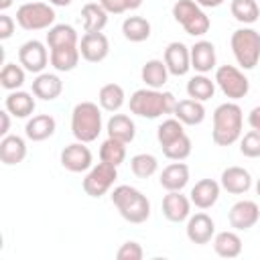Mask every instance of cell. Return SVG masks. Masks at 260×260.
<instances>
[{
  "label": "cell",
  "mask_w": 260,
  "mask_h": 260,
  "mask_svg": "<svg viewBox=\"0 0 260 260\" xmlns=\"http://www.w3.org/2000/svg\"><path fill=\"white\" fill-rule=\"evenodd\" d=\"M230 10L232 16L242 24H254L260 18V8L256 0H232Z\"/></svg>",
  "instance_id": "e575fe53"
},
{
  "label": "cell",
  "mask_w": 260,
  "mask_h": 260,
  "mask_svg": "<svg viewBox=\"0 0 260 260\" xmlns=\"http://www.w3.org/2000/svg\"><path fill=\"white\" fill-rule=\"evenodd\" d=\"M79 53L87 63H102L110 55V41L104 32H85L79 41Z\"/></svg>",
  "instance_id": "5bb4252c"
},
{
  "label": "cell",
  "mask_w": 260,
  "mask_h": 260,
  "mask_svg": "<svg viewBox=\"0 0 260 260\" xmlns=\"http://www.w3.org/2000/svg\"><path fill=\"white\" fill-rule=\"evenodd\" d=\"M49 4H53V6H69L71 0H49Z\"/></svg>",
  "instance_id": "681fc988"
},
{
  "label": "cell",
  "mask_w": 260,
  "mask_h": 260,
  "mask_svg": "<svg viewBox=\"0 0 260 260\" xmlns=\"http://www.w3.org/2000/svg\"><path fill=\"white\" fill-rule=\"evenodd\" d=\"M256 195H258V197H260V179H258V181H256Z\"/></svg>",
  "instance_id": "816d5d0a"
},
{
  "label": "cell",
  "mask_w": 260,
  "mask_h": 260,
  "mask_svg": "<svg viewBox=\"0 0 260 260\" xmlns=\"http://www.w3.org/2000/svg\"><path fill=\"white\" fill-rule=\"evenodd\" d=\"M116 179H118V167L100 160L98 165H93L87 171V175L83 177L81 187H83L85 195H89V197H102V195H106L112 189V185H114Z\"/></svg>",
  "instance_id": "9c48e42d"
},
{
  "label": "cell",
  "mask_w": 260,
  "mask_h": 260,
  "mask_svg": "<svg viewBox=\"0 0 260 260\" xmlns=\"http://www.w3.org/2000/svg\"><path fill=\"white\" fill-rule=\"evenodd\" d=\"M230 47L242 69H254L258 65L260 61V32L258 30L250 26H242L234 30L230 39Z\"/></svg>",
  "instance_id": "5b68a950"
},
{
  "label": "cell",
  "mask_w": 260,
  "mask_h": 260,
  "mask_svg": "<svg viewBox=\"0 0 260 260\" xmlns=\"http://www.w3.org/2000/svg\"><path fill=\"white\" fill-rule=\"evenodd\" d=\"M35 93L22 91V89H14L6 95L4 100V108L14 116V118H28L35 112Z\"/></svg>",
  "instance_id": "484cf974"
},
{
  "label": "cell",
  "mask_w": 260,
  "mask_h": 260,
  "mask_svg": "<svg viewBox=\"0 0 260 260\" xmlns=\"http://www.w3.org/2000/svg\"><path fill=\"white\" fill-rule=\"evenodd\" d=\"M244 112L236 102H223L213 112L211 140L217 146H232L242 138Z\"/></svg>",
  "instance_id": "6da1fadb"
},
{
  "label": "cell",
  "mask_w": 260,
  "mask_h": 260,
  "mask_svg": "<svg viewBox=\"0 0 260 260\" xmlns=\"http://www.w3.org/2000/svg\"><path fill=\"white\" fill-rule=\"evenodd\" d=\"M201 8H217L223 4V0H195Z\"/></svg>",
  "instance_id": "7dc6e473"
},
{
  "label": "cell",
  "mask_w": 260,
  "mask_h": 260,
  "mask_svg": "<svg viewBox=\"0 0 260 260\" xmlns=\"http://www.w3.org/2000/svg\"><path fill=\"white\" fill-rule=\"evenodd\" d=\"M124 102H126V93L124 87L118 83H106L98 91V104L106 112H118L124 106Z\"/></svg>",
  "instance_id": "4dcf8cb0"
},
{
  "label": "cell",
  "mask_w": 260,
  "mask_h": 260,
  "mask_svg": "<svg viewBox=\"0 0 260 260\" xmlns=\"http://www.w3.org/2000/svg\"><path fill=\"white\" fill-rule=\"evenodd\" d=\"M26 158V142L18 134H6L0 140V160L4 165H18Z\"/></svg>",
  "instance_id": "603a6c76"
},
{
  "label": "cell",
  "mask_w": 260,
  "mask_h": 260,
  "mask_svg": "<svg viewBox=\"0 0 260 260\" xmlns=\"http://www.w3.org/2000/svg\"><path fill=\"white\" fill-rule=\"evenodd\" d=\"M248 124L252 130H260V106L252 108L250 114H248Z\"/></svg>",
  "instance_id": "bcb514c9"
},
{
  "label": "cell",
  "mask_w": 260,
  "mask_h": 260,
  "mask_svg": "<svg viewBox=\"0 0 260 260\" xmlns=\"http://www.w3.org/2000/svg\"><path fill=\"white\" fill-rule=\"evenodd\" d=\"M160 148H162V154H165L169 160H185V158L191 154L193 144H191V138H189L187 134H183V136H179V138H175V140L162 144Z\"/></svg>",
  "instance_id": "f35d334b"
},
{
  "label": "cell",
  "mask_w": 260,
  "mask_h": 260,
  "mask_svg": "<svg viewBox=\"0 0 260 260\" xmlns=\"http://www.w3.org/2000/svg\"><path fill=\"white\" fill-rule=\"evenodd\" d=\"M112 203L116 205L118 213L128 223H144L150 217V201L148 197L132 185H118L110 193Z\"/></svg>",
  "instance_id": "3957f363"
},
{
  "label": "cell",
  "mask_w": 260,
  "mask_h": 260,
  "mask_svg": "<svg viewBox=\"0 0 260 260\" xmlns=\"http://www.w3.org/2000/svg\"><path fill=\"white\" fill-rule=\"evenodd\" d=\"M173 116L179 122H183L185 126H199L205 120V106H203V102H197L193 98L179 100Z\"/></svg>",
  "instance_id": "cb8c5ba5"
},
{
  "label": "cell",
  "mask_w": 260,
  "mask_h": 260,
  "mask_svg": "<svg viewBox=\"0 0 260 260\" xmlns=\"http://www.w3.org/2000/svg\"><path fill=\"white\" fill-rule=\"evenodd\" d=\"M219 191H221V185L213 179H201L197 181L193 187H191V193H189V199L195 207L199 209H209L217 203L219 199Z\"/></svg>",
  "instance_id": "ac0fdd59"
},
{
  "label": "cell",
  "mask_w": 260,
  "mask_h": 260,
  "mask_svg": "<svg viewBox=\"0 0 260 260\" xmlns=\"http://www.w3.org/2000/svg\"><path fill=\"white\" fill-rule=\"evenodd\" d=\"M102 132V108L93 102H79L71 112V134L79 142H93Z\"/></svg>",
  "instance_id": "277c9868"
},
{
  "label": "cell",
  "mask_w": 260,
  "mask_h": 260,
  "mask_svg": "<svg viewBox=\"0 0 260 260\" xmlns=\"http://www.w3.org/2000/svg\"><path fill=\"white\" fill-rule=\"evenodd\" d=\"M128 106H130L132 114H136L140 118L154 120V118L173 114L175 106H177V98H175L173 91H160V89H152V87H142V89H136L130 95Z\"/></svg>",
  "instance_id": "7a4b0ae2"
},
{
  "label": "cell",
  "mask_w": 260,
  "mask_h": 260,
  "mask_svg": "<svg viewBox=\"0 0 260 260\" xmlns=\"http://www.w3.org/2000/svg\"><path fill=\"white\" fill-rule=\"evenodd\" d=\"M55 128H57V122L51 114H37L26 120L24 134L32 142H43L55 134Z\"/></svg>",
  "instance_id": "7402d4cb"
},
{
  "label": "cell",
  "mask_w": 260,
  "mask_h": 260,
  "mask_svg": "<svg viewBox=\"0 0 260 260\" xmlns=\"http://www.w3.org/2000/svg\"><path fill=\"white\" fill-rule=\"evenodd\" d=\"M219 185L223 191L232 193V195H242V193H248L250 187H252V175L250 171H246L244 167H228L221 171V177H219Z\"/></svg>",
  "instance_id": "e0dca14e"
},
{
  "label": "cell",
  "mask_w": 260,
  "mask_h": 260,
  "mask_svg": "<svg viewBox=\"0 0 260 260\" xmlns=\"http://www.w3.org/2000/svg\"><path fill=\"white\" fill-rule=\"evenodd\" d=\"M122 35L130 43H142L150 37V22L144 16H128L122 22Z\"/></svg>",
  "instance_id": "836d02e7"
},
{
  "label": "cell",
  "mask_w": 260,
  "mask_h": 260,
  "mask_svg": "<svg viewBox=\"0 0 260 260\" xmlns=\"http://www.w3.org/2000/svg\"><path fill=\"white\" fill-rule=\"evenodd\" d=\"M240 152L248 158L260 156V130H250L240 138Z\"/></svg>",
  "instance_id": "60d3db41"
},
{
  "label": "cell",
  "mask_w": 260,
  "mask_h": 260,
  "mask_svg": "<svg viewBox=\"0 0 260 260\" xmlns=\"http://www.w3.org/2000/svg\"><path fill=\"white\" fill-rule=\"evenodd\" d=\"M191 51V67L197 73H209L211 69H215L217 57H215V47L211 41H197L193 47H189Z\"/></svg>",
  "instance_id": "d6986e66"
},
{
  "label": "cell",
  "mask_w": 260,
  "mask_h": 260,
  "mask_svg": "<svg viewBox=\"0 0 260 260\" xmlns=\"http://www.w3.org/2000/svg\"><path fill=\"white\" fill-rule=\"evenodd\" d=\"M10 112L4 108L2 112H0V136H6L8 134V130H10Z\"/></svg>",
  "instance_id": "f6af8a7d"
},
{
  "label": "cell",
  "mask_w": 260,
  "mask_h": 260,
  "mask_svg": "<svg viewBox=\"0 0 260 260\" xmlns=\"http://www.w3.org/2000/svg\"><path fill=\"white\" fill-rule=\"evenodd\" d=\"M12 6V0H0V10H6Z\"/></svg>",
  "instance_id": "f907efd6"
},
{
  "label": "cell",
  "mask_w": 260,
  "mask_h": 260,
  "mask_svg": "<svg viewBox=\"0 0 260 260\" xmlns=\"http://www.w3.org/2000/svg\"><path fill=\"white\" fill-rule=\"evenodd\" d=\"M158 183L167 191H183L189 183V167L183 160H175L167 165L158 177Z\"/></svg>",
  "instance_id": "ffe728a7"
},
{
  "label": "cell",
  "mask_w": 260,
  "mask_h": 260,
  "mask_svg": "<svg viewBox=\"0 0 260 260\" xmlns=\"http://www.w3.org/2000/svg\"><path fill=\"white\" fill-rule=\"evenodd\" d=\"M100 4L104 6V10L108 14H122L126 12V0H100Z\"/></svg>",
  "instance_id": "ee69618b"
},
{
  "label": "cell",
  "mask_w": 260,
  "mask_h": 260,
  "mask_svg": "<svg viewBox=\"0 0 260 260\" xmlns=\"http://www.w3.org/2000/svg\"><path fill=\"white\" fill-rule=\"evenodd\" d=\"M140 77L146 87L162 89L165 83L169 81V69L162 59H148L140 69Z\"/></svg>",
  "instance_id": "4316f807"
},
{
  "label": "cell",
  "mask_w": 260,
  "mask_h": 260,
  "mask_svg": "<svg viewBox=\"0 0 260 260\" xmlns=\"http://www.w3.org/2000/svg\"><path fill=\"white\" fill-rule=\"evenodd\" d=\"M106 132L110 138H116L124 144H130L136 138V124L126 114H112V118L106 124Z\"/></svg>",
  "instance_id": "d4e9b609"
},
{
  "label": "cell",
  "mask_w": 260,
  "mask_h": 260,
  "mask_svg": "<svg viewBox=\"0 0 260 260\" xmlns=\"http://www.w3.org/2000/svg\"><path fill=\"white\" fill-rule=\"evenodd\" d=\"M173 18L191 37H203L211 26L209 16L203 12V8L195 0H177L173 4Z\"/></svg>",
  "instance_id": "8992f818"
},
{
  "label": "cell",
  "mask_w": 260,
  "mask_h": 260,
  "mask_svg": "<svg viewBox=\"0 0 260 260\" xmlns=\"http://www.w3.org/2000/svg\"><path fill=\"white\" fill-rule=\"evenodd\" d=\"M165 65L169 69L171 75H177V77H183L189 73L191 69V51L185 43L181 41H173L167 45L165 49Z\"/></svg>",
  "instance_id": "4fadbf2b"
},
{
  "label": "cell",
  "mask_w": 260,
  "mask_h": 260,
  "mask_svg": "<svg viewBox=\"0 0 260 260\" xmlns=\"http://www.w3.org/2000/svg\"><path fill=\"white\" fill-rule=\"evenodd\" d=\"M142 2H144V0H126V8H128V10H138V8L142 6Z\"/></svg>",
  "instance_id": "c3c4849f"
},
{
  "label": "cell",
  "mask_w": 260,
  "mask_h": 260,
  "mask_svg": "<svg viewBox=\"0 0 260 260\" xmlns=\"http://www.w3.org/2000/svg\"><path fill=\"white\" fill-rule=\"evenodd\" d=\"M24 67L22 65H16V63H6L0 71V83L4 89L8 91H14V89H20L22 83H24Z\"/></svg>",
  "instance_id": "74e56055"
},
{
  "label": "cell",
  "mask_w": 260,
  "mask_h": 260,
  "mask_svg": "<svg viewBox=\"0 0 260 260\" xmlns=\"http://www.w3.org/2000/svg\"><path fill=\"white\" fill-rule=\"evenodd\" d=\"M79 45H71V47H55L51 49V65L55 67V71L67 73L73 71L79 63Z\"/></svg>",
  "instance_id": "83f0119b"
},
{
  "label": "cell",
  "mask_w": 260,
  "mask_h": 260,
  "mask_svg": "<svg viewBox=\"0 0 260 260\" xmlns=\"http://www.w3.org/2000/svg\"><path fill=\"white\" fill-rule=\"evenodd\" d=\"M215 85L221 89V93L236 102V100H242L248 95L250 91V81L248 77L244 75L242 69L234 67V65H219L215 67Z\"/></svg>",
  "instance_id": "ba28073f"
},
{
  "label": "cell",
  "mask_w": 260,
  "mask_h": 260,
  "mask_svg": "<svg viewBox=\"0 0 260 260\" xmlns=\"http://www.w3.org/2000/svg\"><path fill=\"white\" fill-rule=\"evenodd\" d=\"M213 250L221 258H238L242 254V238L236 232H219L213 236Z\"/></svg>",
  "instance_id": "f1b7e54d"
},
{
  "label": "cell",
  "mask_w": 260,
  "mask_h": 260,
  "mask_svg": "<svg viewBox=\"0 0 260 260\" xmlns=\"http://www.w3.org/2000/svg\"><path fill=\"white\" fill-rule=\"evenodd\" d=\"M61 167L69 173H85L93 167V154L85 146V142L77 140L61 150Z\"/></svg>",
  "instance_id": "8fae6325"
},
{
  "label": "cell",
  "mask_w": 260,
  "mask_h": 260,
  "mask_svg": "<svg viewBox=\"0 0 260 260\" xmlns=\"http://www.w3.org/2000/svg\"><path fill=\"white\" fill-rule=\"evenodd\" d=\"M100 160L110 162L114 167H120L126 160V144L116 140V138H106L100 146Z\"/></svg>",
  "instance_id": "d590c367"
},
{
  "label": "cell",
  "mask_w": 260,
  "mask_h": 260,
  "mask_svg": "<svg viewBox=\"0 0 260 260\" xmlns=\"http://www.w3.org/2000/svg\"><path fill=\"white\" fill-rule=\"evenodd\" d=\"M49 61H51V53L47 51L45 43H41L37 39L22 43L18 49V63L30 73H37V75L43 73L45 67L49 65Z\"/></svg>",
  "instance_id": "30bf717a"
},
{
  "label": "cell",
  "mask_w": 260,
  "mask_h": 260,
  "mask_svg": "<svg viewBox=\"0 0 260 260\" xmlns=\"http://www.w3.org/2000/svg\"><path fill=\"white\" fill-rule=\"evenodd\" d=\"M55 8L49 2H24L16 10V22L24 30H45L55 24Z\"/></svg>",
  "instance_id": "52a82bcc"
},
{
  "label": "cell",
  "mask_w": 260,
  "mask_h": 260,
  "mask_svg": "<svg viewBox=\"0 0 260 260\" xmlns=\"http://www.w3.org/2000/svg\"><path fill=\"white\" fill-rule=\"evenodd\" d=\"M63 91V81L57 73H39L32 79V93L35 98L43 100V102H53L61 95Z\"/></svg>",
  "instance_id": "44dd1931"
},
{
  "label": "cell",
  "mask_w": 260,
  "mask_h": 260,
  "mask_svg": "<svg viewBox=\"0 0 260 260\" xmlns=\"http://www.w3.org/2000/svg\"><path fill=\"white\" fill-rule=\"evenodd\" d=\"M183 126H185V124L179 122L177 118H167V120H162V122L158 124V128H156V140H158V144L162 146V144H167V142H171V140L183 136V134H185Z\"/></svg>",
  "instance_id": "ab89813d"
},
{
  "label": "cell",
  "mask_w": 260,
  "mask_h": 260,
  "mask_svg": "<svg viewBox=\"0 0 260 260\" xmlns=\"http://www.w3.org/2000/svg\"><path fill=\"white\" fill-rule=\"evenodd\" d=\"M130 171L138 179H148V177H152L158 171V160H156L154 154H148V152L134 154L130 158Z\"/></svg>",
  "instance_id": "8d00e7d4"
},
{
  "label": "cell",
  "mask_w": 260,
  "mask_h": 260,
  "mask_svg": "<svg viewBox=\"0 0 260 260\" xmlns=\"http://www.w3.org/2000/svg\"><path fill=\"white\" fill-rule=\"evenodd\" d=\"M228 219H230V225L236 230V232H246L250 228H254L260 219V209H258V203L256 201H250V199H242V201H236L228 213Z\"/></svg>",
  "instance_id": "7c38bea8"
},
{
  "label": "cell",
  "mask_w": 260,
  "mask_h": 260,
  "mask_svg": "<svg viewBox=\"0 0 260 260\" xmlns=\"http://www.w3.org/2000/svg\"><path fill=\"white\" fill-rule=\"evenodd\" d=\"M47 45L49 49L55 47H71V45H79V37L77 30L71 24H53L47 32Z\"/></svg>",
  "instance_id": "1f68e13d"
},
{
  "label": "cell",
  "mask_w": 260,
  "mask_h": 260,
  "mask_svg": "<svg viewBox=\"0 0 260 260\" xmlns=\"http://www.w3.org/2000/svg\"><path fill=\"white\" fill-rule=\"evenodd\" d=\"M185 232L191 244L203 246V244H209L211 238L215 236V221L205 211H199L195 215H189Z\"/></svg>",
  "instance_id": "9a60e30c"
},
{
  "label": "cell",
  "mask_w": 260,
  "mask_h": 260,
  "mask_svg": "<svg viewBox=\"0 0 260 260\" xmlns=\"http://www.w3.org/2000/svg\"><path fill=\"white\" fill-rule=\"evenodd\" d=\"M215 93V79L207 77V73H197L187 81V95L197 102H207Z\"/></svg>",
  "instance_id": "d6a6232c"
},
{
  "label": "cell",
  "mask_w": 260,
  "mask_h": 260,
  "mask_svg": "<svg viewBox=\"0 0 260 260\" xmlns=\"http://www.w3.org/2000/svg\"><path fill=\"white\" fill-rule=\"evenodd\" d=\"M191 205V199L181 191H167V195L162 197V215L173 223H181L189 219Z\"/></svg>",
  "instance_id": "2e32d148"
},
{
  "label": "cell",
  "mask_w": 260,
  "mask_h": 260,
  "mask_svg": "<svg viewBox=\"0 0 260 260\" xmlns=\"http://www.w3.org/2000/svg\"><path fill=\"white\" fill-rule=\"evenodd\" d=\"M12 32H14V18L2 12L0 14V39L6 41L12 37Z\"/></svg>",
  "instance_id": "7bdbcfd3"
},
{
  "label": "cell",
  "mask_w": 260,
  "mask_h": 260,
  "mask_svg": "<svg viewBox=\"0 0 260 260\" xmlns=\"http://www.w3.org/2000/svg\"><path fill=\"white\" fill-rule=\"evenodd\" d=\"M81 22L85 32H102L108 24V12L98 2H87L81 8Z\"/></svg>",
  "instance_id": "f546056e"
},
{
  "label": "cell",
  "mask_w": 260,
  "mask_h": 260,
  "mask_svg": "<svg viewBox=\"0 0 260 260\" xmlns=\"http://www.w3.org/2000/svg\"><path fill=\"white\" fill-rule=\"evenodd\" d=\"M142 256H144V250L138 242H124L116 252L118 260H142Z\"/></svg>",
  "instance_id": "b9f144b4"
}]
</instances>
